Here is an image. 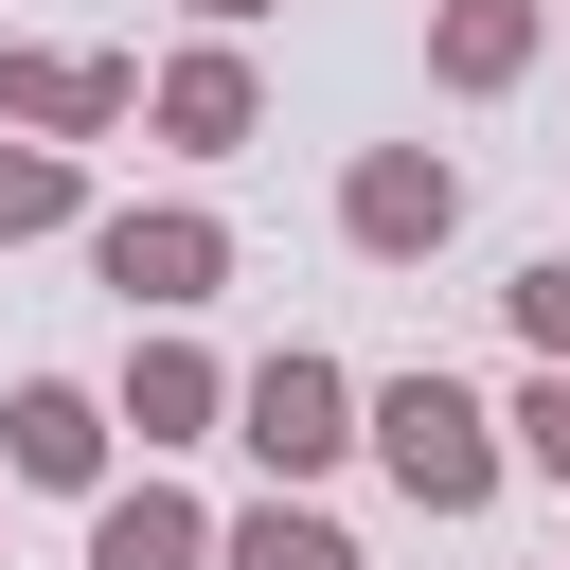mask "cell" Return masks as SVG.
Returning a JSON list of instances; mask_svg holds the SVG:
<instances>
[{"label": "cell", "mask_w": 570, "mask_h": 570, "mask_svg": "<svg viewBox=\"0 0 570 570\" xmlns=\"http://www.w3.org/2000/svg\"><path fill=\"white\" fill-rule=\"evenodd\" d=\"M71 214H89V178H71L53 142H18V125H0V249H18V232H71Z\"/></svg>", "instance_id": "7c38bea8"}, {"label": "cell", "mask_w": 570, "mask_h": 570, "mask_svg": "<svg viewBox=\"0 0 570 570\" xmlns=\"http://www.w3.org/2000/svg\"><path fill=\"white\" fill-rule=\"evenodd\" d=\"M0 481H36V499H107V392L18 374V392H0Z\"/></svg>", "instance_id": "8992f818"}, {"label": "cell", "mask_w": 570, "mask_h": 570, "mask_svg": "<svg viewBox=\"0 0 570 570\" xmlns=\"http://www.w3.org/2000/svg\"><path fill=\"white\" fill-rule=\"evenodd\" d=\"M374 463H392L410 517H481L517 445H499V410H481L463 374H392V392H374Z\"/></svg>", "instance_id": "6da1fadb"}, {"label": "cell", "mask_w": 570, "mask_h": 570, "mask_svg": "<svg viewBox=\"0 0 570 570\" xmlns=\"http://www.w3.org/2000/svg\"><path fill=\"white\" fill-rule=\"evenodd\" d=\"M232 445H249V463H267V499H285V481H321V463H356V445H374V392H356L338 356H303V338H285V356H249V374H232Z\"/></svg>", "instance_id": "7a4b0ae2"}, {"label": "cell", "mask_w": 570, "mask_h": 570, "mask_svg": "<svg viewBox=\"0 0 570 570\" xmlns=\"http://www.w3.org/2000/svg\"><path fill=\"white\" fill-rule=\"evenodd\" d=\"M89 267L125 285V321H196V303L232 285V232H214L196 196H125V214H89Z\"/></svg>", "instance_id": "3957f363"}, {"label": "cell", "mask_w": 570, "mask_h": 570, "mask_svg": "<svg viewBox=\"0 0 570 570\" xmlns=\"http://www.w3.org/2000/svg\"><path fill=\"white\" fill-rule=\"evenodd\" d=\"M214 534H232V517H196L178 481H125V499H89V570H214Z\"/></svg>", "instance_id": "9c48e42d"}, {"label": "cell", "mask_w": 570, "mask_h": 570, "mask_svg": "<svg viewBox=\"0 0 570 570\" xmlns=\"http://www.w3.org/2000/svg\"><path fill=\"white\" fill-rule=\"evenodd\" d=\"M338 232H356L374 267H428V249L463 232V160H445V142H374V160L338 178Z\"/></svg>", "instance_id": "277c9868"}, {"label": "cell", "mask_w": 570, "mask_h": 570, "mask_svg": "<svg viewBox=\"0 0 570 570\" xmlns=\"http://www.w3.org/2000/svg\"><path fill=\"white\" fill-rule=\"evenodd\" d=\"M107 428H142V445H214L232 428V374L160 321V338H125V392H107Z\"/></svg>", "instance_id": "ba28073f"}, {"label": "cell", "mask_w": 570, "mask_h": 570, "mask_svg": "<svg viewBox=\"0 0 570 570\" xmlns=\"http://www.w3.org/2000/svg\"><path fill=\"white\" fill-rule=\"evenodd\" d=\"M214 570H356V534H338V517H303V499H249V517L214 534Z\"/></svg>", "instance_id": "8fae6325"}, {"label": "cell", "mask_w": 570, "mask_h": 570, "mask_svg": "<svg viewBox=\"0 0 570 570\" xmlns=\"http://www.w3.org/2000/svg\"><path fill=\"white\" fill-rule=\"evenodd\" d=\"M178 18H196V36H249V18H267V0H178Z\"/></svg>", "instance_id": "9a60e30c"}, {"label": "cell", "mask_w": 570, "mask_h": 570, "mask_svg": "<svg viewBox=\"0 0 570 570\" xmlns=\"http://www.w3.org/2000/svg\"><path fill=\"white\" fill-rule=\"evenodd\" d=\"M499 428H517V463H534V481H570V374H534Z\"/></svg>", "instance_id": "5bb4252c"}, {"label": "cell", "mask_w": 570, "mask_h": 570, "mask_svg": "<svg viewBox=\"0 0 570 570\" xmlns=\"http://www.w3.org/2000/svg\"><path fill=\"white\" fill-rule=\"evenodd\" d=\"M499 303H517V338H534V374H570V249H534V267H517Z\"/></svg>", "instance_id": "4fadbf2b"}, {"label": "cell", "mask_w": 570, "mask_h": 570, "mask_svg": "<svg viewBox=\"0 0 570 570\" xmlns=\"http://www.w3.org/2000/svg\"><path fill=\"white\" fill-rule=\"evenodd\" d=\"M142 125H160L178 160H232V142L267 125V89H249V53H232V36H196V53H160V71H142Z\"/></svg>", "instance_id": "52a82bcc"}, {"label": "cell", "mask_w": 570, "mask_h": 570, "mask_svg": "<svg viewBox=\"0 0 570 570\" xmlns=\"http://www.w3.org/2000/svg\"><path fill=\"white\" fill-rule=\"evenodd\" d=\"M428 71H445L463 107H499V89L534 71V0H445V18H428Z\"/></svg>", "instance_id": "30bf717a"}, {"label": "cell", "mask_w": 570, "mask_h": 570, "mask_svg": "<svg viewBox=\"0 0 570 570\" xmlns=\"http://www.w3.org/2000/svg\"><path fill=\"white\" fill-rule=\"evenodd\" d=\"M125 107H142V71H125V53L0 36V125H18V142H53V160H71V142H89V125H125Z\"/></svg>", "instance_id": "5b68a950"}]
</instances>
